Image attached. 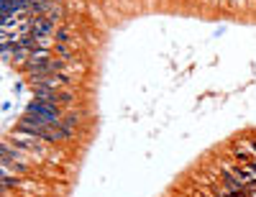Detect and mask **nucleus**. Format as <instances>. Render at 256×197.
Returning a JSON list of instances; mask_svg holds the SVG:
<instances>
[{"mask_svg": "<svg viewBox=\"0 0 256 197\" xmlns=\"http://www.w3.org/2000/svg\"><path fill=\"white\" fill-rule=\"evenodd\" d=\"M216 194H218V197H248L246 192H236V190H228V187H223L220 182H218V187H216Z\"/></svg>", "mask_w": 256, "mask_h": 197, "instance_id": "2", "label": "nucleus"}, {"mask_svg": "<svg viewBox=\"0 0 256 197\" xmlns=\"http://www.w3.org/2000/svg\"><path fill=\"white\" fill-rule=\"evenodd\" d=\"M230 154H233V159H236V162H251V159H256V136L233 141Z\"/></svg>", "mask_w": 256, "mask_h": 197, "instance_id": "1", "label": "nucleus"}]
</instances>
